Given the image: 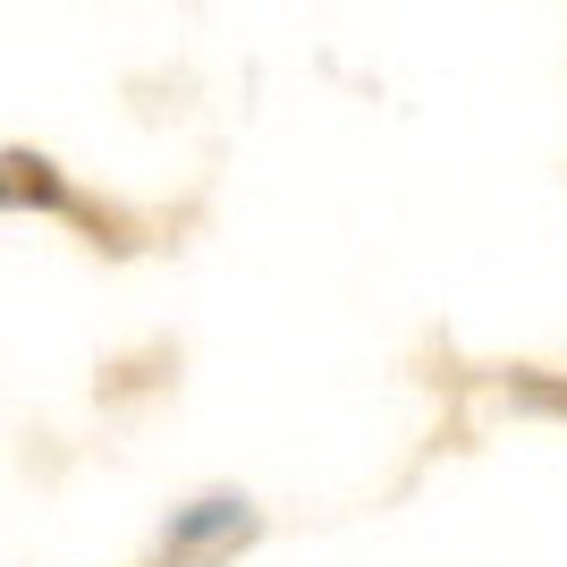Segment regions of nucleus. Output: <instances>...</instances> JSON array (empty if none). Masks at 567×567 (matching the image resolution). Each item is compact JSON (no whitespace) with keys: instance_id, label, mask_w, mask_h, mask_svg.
I'll list each match as a JSON object with an SVG mask.
<instances>
[{"instance_id":"f257e3e1","label":"nucleus","mask_w":567,"mask_h":567,"mask_svg":"<svg viewBox=\"0 0 567 567\" xmlns=\"http://www.w3.org/2000/svg\"><path fill=\"white\" fill-rule=\"evenodd\" d=\"M255 499L246 492H229V483H213V492H195V499H178L162 517V559L169 567H213V559H229L237 543H255Z\"/></svg>"},{"instance_id":"f03ea898","label":"nucleus","mask_w":567,"mask_h":567,"mask_svg":"<svg viewBox=\"0 0 567 567\" xmlns=\"http://www.w3.org/2000/svg\"><path fill=\"white\" fill-rule=\"evenodd\" d=\"M0 204H18V178H9V169H0Z\"/></svg>"}]
</instances>
